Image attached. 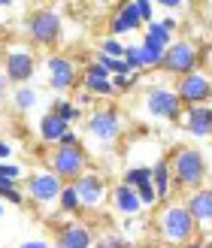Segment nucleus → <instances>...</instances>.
<instances>
[{"label":"nucleus","instance_id":"nucleus-1","mask_svg":"<svg viewBox=\"0 0 212 248\" xmlns=\"http://www.w3.org/2000/svg\"><path fill=\"white\" fill-rule=\"evenodd\" d=\"M155 230L167 245H179L182 248V245H188L194 239L197 224H194V218H191L185 203H167V206H161V212L155 218Z\"/></svg>","mask_w":212,"mask_h":248},{"label":"nucleus","instance_id":"nucleus-2","mask_svg":"<svg viewBox=\"0 0 212 248\" xmlns=\"http://www.w3.org/2000/svg\"><path fill=\"white\" fill-rule=\"evenodd\" d=\"M170 170H173L176 188L197 191V188H203V182H206V155L197 145H182V148L173 152Z\"/></svg>","mask_w":212,"mask_h":248},{"label":"nucleus","instance_id":"nucleus-3","mask_svg":"<svg viewBox=\"0 0 212 248\" xmlns=\"http://www.w3.org/2000/svg\"><path fill=\"white\" fill-rule=\"evenodd\" d=\"M24 33L36 48H55L64 36V18L52 6H40L24 18Z\"/></svg>","mask_w":212,"mask_h":248},{"label":"nucleus","instance_id":"nucleus-4","mask_svg":"<svg viewBox=\"0 0 212 248\" xmlns=\"http://www.w3.org/2000/svg\"><path fill=\"white\" fill-rule=\"evenodd\" d=\"M124 130V115L118 106H103V109H94V112H88V118H85V136H88L91 142L109 148L112 142L121 136Z\"/></svg>","mask_w":212,"mask_h":248},{"label":"nucleus","instance_id":"nucleus-5","mask_svg":"<svg viewBox=\"0 0 212 248\" xmlns=\"http://www.w3.org/2000/svg\"><path fill=\"white\" fill-rule=\"evenodd\" d=\"M143 109L148 118H158V121H179L185 106L179 100L176 88H170V85H148L143 91Z\"/></svg>","mask_w":212,"mask_h":248},{"label":"nucleus","instance_id":"nucleus-6","mask_svg":"<svg viewBox=\"0 0 212 248\" xmlns=\"http://www.w3.org/2000/svg\"><path fill=\"white\" fill-rule=\"evenodd\" d=\"M43 67H46V82L55 94H67V91L76 88V85H82V73L73 64V58H67V55H58V52L46 55Z\"/></svg>","mask_w":212,"mask_h":248},{"label":"nucleus","instance_id":"nucleus-7","mask_svg":"<svg viewBox=\"0 0 212 248\" xmlns=\"http://www.w3.org/2000/svg\"><path fill=\"white\" fill-rule=\"evenodd\" d=\"M197 64H200V46L194 40H173V46L164 52V67L161 70L182 79L188 73H194Z\"/></svg>","mask_w":212,"mask_h":248},{"label":"nucleus","instance_id":"nucleus-8","mask_svg":"<svg viewBox=\"0 0 212 248\" xmlns=\"http://www.w3.org/2000/svg\"><path fill=\"white\" fill-rule=\"evenodd\" d=\"M49 170H52L58 179H64L67 185H73L82 172H88V152H85L82 145H76V148H55L52 160H49Z\"/></svg>","mask_w":212,"mask_h":248},{"label":"nucleus","instance_id":"nucleus-9","mask_svg":"<svg viewBox=\"0 0 212 248\" xmlns=\"http://www.w3.org/2000/svg\"><path fill=\"white\" fill-rule=\"evenodd\" d=\"M64 179H58L52 170H36L24 179V188H28V197L36 203V206H52L58 203L61 191H64Z\"/></svg>","mask_w":212,"mask_h":248},{"label":"nucleus","instance_id":"nucleus-10","mask_svg":"<svg viewBox=\"0 0 212 248\" xmlns=\"http://www.w3.org/2000/svg\"><path fill=\"white\" fill-rule=\"evenodd\" d=\"M3 73H6L9 82L18 85V88H21V85H28L33 79V73H36V55H33V48H28V46L9 48V52L3 55Z\"/></svg>","mask_w":212,"mask_h":248},{"label":"nucleus","instance_id":"nucleus-11","mask_svg":"<svg viewBox=\"0 0 212 248\" xmlns=\"http://www.w3.org/2000/svg\"><path fill=\"white\" fill-rule=\"evenodd\" d=\"M176 94H179L182 106H209L212 103V79L206 73L194 70L176 82Z\"/></svg>","mask_w":212,"mask_h":248},{"label":"nucleus","instance_id":"nucleus-12","mask_svg":"<svg viewBox=\"0 0 212 248\" xmlns=\"http://www.w3.org/2000/svg\"><path fill=\"white\" fill-rule=\"evenodd\" d=\"M73 188H76V194H79V200H82V206H85V212H100L103 209V203H106V197L112 194L109 188H106V179L100 176V172H94V170H88V172H82V176L73 182Z\"/></svg>","mask_w":212,"mask_h":248},{"label":"nucleus","instance_id":"nucleus-13","mask_svg":"<svg viewBox=\"0 0 212 248\" xmlns=\"http://www.w3.org/2000/svg\"><path fill=\"white\" fill-rule=\"evenodd\" d=\"M94 230L91 224H85V221L73 218L67 224L58 227V239H55V248H94Z\"/></svg>","mask_w":212,"mask_h":248},{"label":"nucleus","instance_id":"nucleus-14","mask_svg":"<svg viewBox=\"0 0 212 248\" xmlns=\"http://www.w3.org/2000/svg\"><path fill=\"white\" fill-rule=\"evenodd\" d=\"M140 28H143V18H140V12H136L133 0L112 9V16H109V36H115V40H118V36L136 33Z\"/></svg>","mask_w":212,"mask_h":248},{"label":"nucleus","instance_id":"nucleus-15","mask_svg":"<svg viewBox=\"0 0 212 248\" xmlns=\"http://www.w3.org/2000/svg\"><path fill=\"white\" fill-rule=\"evenodd\" d=\"M185 206H188L197 230H209V224H212V188L203 185V188L191 191L188 200H185Z\"/></svg>","mask_w":212,"mask_h":248},{"label":"nucleus","instance_id":"nucleus-16","mask_svg":"<svg viewBox=\"0 0 212 248\" xmlns=\"http://www.w3.org/2000/svg\"><path fill=\"white\" fill-rule=\"evenodd\" d=\"M109 203H112V209H115L121 218H136V215L146 209L143 200H140V194H136V188H128L124 182H118L115 188H112Z\"/></svg>","mask_w":212,"mask_h":248},{"label":"nucleus","instance_id":"nucleus-17","mask_svg":"<svg viewBox=\"0 0 212 248\" xmlns=\"http://www.w3.org/2000/svg\"><path fill=\"white\" fill-rule=\"evenodd\" d=\"M182 127L188 130L194 140H206V136H212V106H185Z\"/></svg>","mask_w":212,"mask_h":248},{"label":"nucleus","instance_id":"nucleus-18","mask_svg":"<svg viewBox=\"0 0 212 248\" xmlns=\"http://www.w3.org/2000/svg\"><path fill=\"white\" fill-rule=\"evenodd\" d=\"M82 88L94 94V97H112V94H118L115 88H112V76L97 64V61H91L88 67L82 70Z\"/></svg>","mask_w":212,"mask_h":248},{"label":"nucleus","instance_id":"nucleus-19","mask_svg":"<svg viewBox=\"0 0 212 248\" xmlns=\"http://www.w3.org/2000/svg\"><path fill=\"white\" fill-rule=\"evenodd\" d=\"M152 182H155V191H158V200L167 203L170 194H173V170H170V160H158L152 167Z\"/></svg>","mask_w":212,"mask_h":248},{"label":"nucleus","instance_id":"nucleus-20","mask_svg":"<svg viewBox=\"0 0 212 248\" xmlns=\"http://www.w3.org/2000/svg\"><path fill=\"white\" fill-rule=\"evenodd\" d=\"M143 46H146V48H155V52H167V48L173 46V33H170L161 21H152V24H146Z\"/></svg>","mask_w":212,"mask_h":248},{"label":"nucleus","instance_id":"nucleus-21","mask_svg":"<svg viewBox=\"0 0 212 248\" xmlns=\"http://www.w3.org/2000/svg\"><path fill=\"white\" fill-rule=\"evenodd\" d=\"M67 130H70V124H64L55 112H46V115L40 118V140L49 142V145H58L61 136H64Z\"/></svg>","mask_w":212,"mask_h":248},{"label":"nucleus","instance_id":"nucleus-22","mask_svg":"<svg viewBox=\"0 0 212 248\" xmlns=\"http://www.w3.org/2000/svg\"><path fill=\"white\" fill-rule=\"evenodd\" d=\"M58 212L67 215V218H79L85 212V206H82V200H79V194H76L73 185H64V191L58 197Z\"/></svg>","mask_w":212,"mask_h":248},{"label":"nucleus","instance_id":"nucleus-23","mask_svg":"<svg viewBox=\"0 0 212 248\" xmlns=\"http://www.w3.org/2000/svg\"><path fill=\"white\" fill-rule=\"evenodd\" d=\"M49 112H55L64 124H70V127L82 118V109L76 106V100H67V97H58V100H52V109H49Z\"/></svg>","mask_w":212,"mask_h":248},{"label":"nucleus","instance_id":"nucleus-24","mask_svg":"<svg viewBox=\"0 0 212 248\" xmlns=\"http://www.w3.org/2000/svg\"><path fill=\"white\" fill-rule=\"evenodd\" d=\"M36 100H40V94H36V88H31V85H21V88H16V94H12V106H16L18 112H31L36 106Z\"/></svg>","mask_w":212,"mask_h":248},{"label":"nucleus","instance_id":"nucleus-25","mask_svg":"<svg viewBox=\"0 0 212 248\" xmlns=\"http://www.w3.org/2000/svg\"><path fill=\"white\" fill-rule=\"evenodd\" d=\"M124 61H128V67H130L133 73H143V70H148L143 43H140V46H124Z\"/></svg>","mask_w":212,"mask_h":248},{"label":"nucleus","instance_id":"nucleus-26","mask_svg":"<svg viewBox=\"0 0 212 248\" xmlns=\"http://www.w3.org/2000/svg\"><path fill=\"white\" fill-rule=\"evenodd\" d=\"M148 179H152V167H130V170H124V176H121V182L128 185V188H140Z\"/></svg>","mask_w":212,"mask_h":248},{"label":"nucleus","instance_id":"nucleus-27","mask_svg":"<svg viewBox=\"0 0 212 248\" xmlns=\"http://www.w3.org/2000/svg\"><path fill=\"white\" fill-rule=\"evenodd\" d=\"M97 55H106V58H124V43L115 40V36H103L100 40V52Z\"/></svg>","mask_w":212,"mask_h":248},{"label":"nucleus","instance_id":"nucleus-28","mask_svg":"<svg viewBox=\"0 0 212 248\" xmlns=\"http://www.w3.org/2000/svg\"><path fill=\"white\" fill-rule=\"evenodd\" d=\"M136 194H140V200H143V206L146 209H155L161 200H158V191H155V182L148 179V182H143L140 188H136Z\"/></svg>","mask_w":212,"mask_h":248},{"label":"nucleus","instance_id":"nucleus-29","mask_svg":"<svg viewBox=\"0 0 212 248\" xmlns=\"http://www.w3.org/2000/svg\"><path fill=\"white\" fill-rule=\"evenodd\" d=\"M133 6H136V12H140V18H143V24H152L155 18V3L152 0H133Z\"/></svg>","mask_w":212,"mask_h":248},{"label":"nucleus","instance_id":"nucleus-30","mask_svg":"<svg viewBox=\"0 0 212 248\" xmlns=\"http://www.w3.org/2000/svg\"><path fill=\"white\" fill-rule=\"evenodd\" d=\"M94 248H130L128 236H100L94 242Z\"/></svg>","mask_w":212,"mask_h":248},{"label":"nucleus","instance_id":"nucleus-31","mask_svg":"<svg viewBox=\"0 0 212 248\" xmlns=\"http://www.w3.org/2000/svg\"><path fill=\"white\" fill-rule=\"evenodd\" d=\"M76 145H82V136H79L76 130H67L64 136H61V142H58L55 148H76Z\"/></svg>","mask_w":212,"mask_h":248},{"label":"nucleus","instance_id":"nucleus-32","mask_svg":"<svg viewBox=\"0 0 212 248\" xmlns=\"http://www.w3.org/2000/svg\"><path fill=\"white\" fill-rule=\"evenodd\" d=\"M0 197H3V203H12V206H21L24 203V194H21L18 185H16V188H9V191H3Z\"/></svg>","mask_w":212,"mask_h":248},{"label":"nucleus","instance_id":"nucleus-33","mask_svg":"<svg viewBox=\"0 0 212 248\" xmlns=\"http://www.w3.org/2000/svg\"><path fill=\"white\" fill-rule=\"evenodd\" d=\"M0 170H3V176L12 179V182H18V176H21V167L18 164H9V160H6V164H0Z\"/></svg>","mask_w":212,"mask_h":248},{"label":"nucleus","instance_id":"nucleus-34","mask_svg":"<svg viewBox=\"0 0 212 248\" xmlns=\"http://www.w3.org/2000/svg\"><path fill=\"white\" fill-rule=\"evenodd\" d=\"M91 103H94V94H88V91L82 88V91L76 94V106H79V109H88Z\"/></svg>","mask_w":212,"mask_h":248},{"label":"nucleus","instance_id":"nucleus-35","mask_svg":"<svg viewBox=\"0 0 212 248\" xmlns=\"http://www.w3.org/2000/svg\"><path fill=\"white\" fill-rule=\"evenodd\" d=\"M18 248H49V242L46 239H28V242H21Z\"/></svg>","mask_w":212,"mask_h":248},{"label":"nucleus","instance_id":"nucleus-36","mask_svg":"<svg viewBox=\"0 0 212 248\" xmlns=\"http://www.w3.org/2000/svg\"><path fill=\"white\" fill-rule=\"evenodd\" d=\"M9 155H12L9 142H0V164H6V160H9Z\"/></svg>","mask_w":212,"mask_h":248},{"label":"nucleus","instance_id":"nucleus-37","mask_svg":"<svg viewBox=\"0 0 212 248\" xmlns=\"http://www.w3.org/2000/svg\"><path fill=\"white\" fill-rule=\"evenodd\" d=\"M161 6H164V9H179L185 3H182V0H161Z\"/></svg>","mask_w":212,"mask_h":248},{"label":"nucleus","instance_id":"nucleus-38","mask_svg":"<svg viewBox=\"0 0 212 248\" xmlns=\"http://www.w3.org/2000/svg\"><path fill=\"white\" fill-rule=\"evenodd\" d=\"M161 24H164V28H167L170 33H176V28H179V24H176V18H173V16H170V18H164Z\"/></svg>","mask_w":212,"mask_h":248},{"label":"nucleus","instance_id":"nucleus-39","mask_svg":"<svg viewBox=\"0 0 212 248\" xmlns=\"http://www.w3.org/2000/svg\"><path fill=\"white\" fill-rule=\"evenodd\" d=\"M6 85H9V79H6V73H3V70H0V94H3V91H6Z\"/></svg>","mask_w":212,"mask_h":248},{"label":"nucleus","instance_id":"nucleus-40","mask_svg":"<svg viewBox=\"0 0 212 248\" xmlns=\"http://www.w3.org/2000/svg\"><path fill=\"white\" fill-rule=\"evenodd\" d=\"M182 248H206V242H200V239H191L188 245H182Z\"/></svg>","mask_w":212,"mask_h":248},{"label":"nucleus","instance_id":"nucleus-41","mask_svg":"<svg viewBox=\"0 0 212 248\" xmlns=\"http://www.w3.org/2000/svg\"><path fill=\"white\" fill-rule=\"evenodd\" d=\"M0 218H3V197H0Z\"/></svg>","mask_w":212,"mask_h":248},{"label":"nucleus","instance_id":"nucleus-42","mask_svg":"<svg viewBox=\"0 0 212 248\" xmlns=\"http://www.w3.org/2000/svg\"><path fill=\"white\" fill-rule=\"evenodd\" d=\"M206 248H212V233H209V239H206Z\"/></svg>","mask_w":212,"mask_h":248},{"label":"nucleus","instance_id":"nucleus-43","mask_svg":"<svg viewBox=\"0 0 212 248\" xmlns=\"http://www.w3.org/2000/svg\"><path fill=\"white\" fill-rule=\"evenodd\" d=\"M6 6H9V3H3V0H0V9H6Z\"/></svg>","mask_w":212,"mask_h":248},{"label":"nucleus","instance_id":"nucleus-44","mask_svg":"<svg viewBox=\"0 0 212 248\" xmlns=\"http://www.w3.org/2000/svg\"><path fill=\"white\" fill-rule=\"evenodd\" d=\"M140 248H155V245H140Z\"/></svg>","mask_w":212,"mask_h":248},{"label":"nucleus","instance_id":"nucleus-45","mask_svg":"<svg viewBox=\"0 0 212 248\" xmlns=\"http://www.w3.org/2000/svg\"><path fill=\"white\" fill-rule=\"evenodd\" d=\"M209 79H212V73H209Z\"/></svg>","mask_w":212,"mask_h":248}]
</instances>
